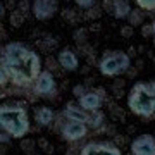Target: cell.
I'll use <instances>...</instances> for the list:
<instances>
[{
	"mask_svg": "<svg viewBox=\"0 0 155 155\" xmlns=\"http://www.w3.org/2000/svg\"><path fill=\"white\" fill-rule=\"evenodd\" d=\"M0 64L12 84L26 88L35 84L41 69V57L21 41H11L0 52Z\"/></svg>",
	"mask_w": 155,
	"mask_h": 155,
	"instance_id": "1",
	"label": "cell"
},
{
	"mask_svg": "<svg viewBox=\"0 0 155 155\" xmlns=\"http://www.w3.org/2000/svg\"><path fill=\"white\" fill-rule=\"evenodd\" d=\"M28 105L24 102H11L0 105V131L7 133L11 138H24L29 133Z\"/></svg>",
	"mask_w": 155,
	"mask_h": 155,
	"instance_id": "2",
	"label": "cell"
},
{
	"mask_svg": "<svg viewBox=\"0 0 155 155\" xmlns=\"http://www.w3.org/2000/svg\"><path fill=\"white\" fill-rule=\"evenodd\" d=\"M127 109L143 121H152L155 117V79L138 81L127 95Z\"/></svg>",
	"mask_w": 155,
	"mask_h": 155,
	"instance_id": "3",
	"label": "cell"
},
{
	"mask_svg": "<svg viewBox=\"0 0 155 155\" xmlns=\"http://www.w3.org/2000/svg\"><path fill=\"white\" fill-rule=\"evenodd\" d=\"M129 67H131V57L121 50H109L98 61L100 72L107 78L121 76L129 71Z\"/></svg>",
	"mask_w": 155,
	"mask_h": 155,
	"instance_id": "4",
	"label": "cell"
},
{
	"mask_svg": "<svg viewBox=\"0 0 155 155\" xmlns=\"http://www.w3.org/2000/svg\"><path fill=\"white\" fill-rule=\"evenodd\" d=\"M33 91L38 97H43V98H50V97H55L57 93V83H55V78H54V72L43 71L40 72V76L36 78V81L33 84Z\"/></svg>",
	"mask_w": 155,
	"mask_h": 155,
	"instance_id": "5",
	"label": "cell"
},
{
	"mask_svg": "<svg viewBox=\"0 0 155 155\" xmlns=\"http://www.w3.org/2000/svg\"><path fill=\"white\" fill-rule=\"evenodd\" d=\"M79 155H122V150L114 141H90L81 148Z\"/></svg>",
	"mask_w": 155,
	"mask_h": 155,
	"instance_id": "6",
	"label": "cell"
},
{
	"mask_svg": "<svg viewBox=\"0 0 155 155\" xmlns=\"http://www.w3.org/2000/svg\"><path fill=\"white\" fill-rule=\"evenodd\" d=\"M88 124L86 122H81V121H69L67 119L64 122V126L61 127V136L66 141H79L83 140L86 134H88Z\"/></svg>",
	"mask_w": 155,
	"mask_h": 155,
	"instance_id": "7",
	"label": "cell"
},
{
	"mask_svg": "<svg viewBox=\"0 0 155 155\" xmlns=\"http://www.w3.org/2000/svg\"><path fill=\"white\" fill-rule=\"evenodd\" d=\"M31 14L38 21H47L57 14V0H33Z\"/></svg>",
	"mask_w": 155,
	"mask_h": 155,
	"instance_id": "8",
	"label": "cell"
},
{
	"mask_svg": "<svg viewBox=\"0 0 155 155\" xmlns=\"http://www.w3.org/2000/svg\"><path fill=\"white\" fill-rule=\"evenodd\" d=\"M131 155H155V138L152 134H140L131 141Z\"/></svg>",
	"mask_w": 155,
	"mask_h": 155,
	"instance_id": "9",
	"label": "cell"
},
{
	"mask_svg": "<svg viewBox=\"0 0 155 155\" xmlns=\"http://www.w3.org/2000/svg\"><path fill=\"white\" fill-rule=\"evenodd\" d=\"M102 104H104V97H102L97 90H95V91L93 90H88V91L79 98V104H78V105L86 112H93V110H100Z\"/></svg>",
	"mask_w": 155,
	"mask_h": 155,
	"instance_id": "10",
	"label": "cell"
},
{
	"mask_svg": "<svg viewBox=\"0 0 155 155\" xmlns=\"http://www.w3.org/2000/svg\"><path fill=\"white\" fill-rule=\"evenodd\" d=\"M57 62H59V66L64 69V71H76L78 67H79V59L78 55L72 52L71 48H64L59 52V55H57Z\"/></svg>",
	"mask_w": 155,
	"mask_h": 155,
	"instance_id": "11",
	"label": "cell"
},
{
	"mask_svg": "<svg viewBox=\"0 0 155 155\" xmlns=\"http://www.w3.org/2000/svg\"><path fill=\"white\" fill-rule=\"evenodd\" d=\"M35 121H36L38 126L47 127L55 121V112L52 110L50 107L41 105V107H38V109H35Z\"/></svg>",
	"mask_w": 155,
	"mask_h": 155,
	"instance_id": "12",
	"label": "cell"
},
{
	"mask_svg": "<svg viewBox=\"0 0 155 155\" xmlns=\"http://www.w3.org/2000/svg\"><path fill=\"white\" fill-rule=\"evenodd\" d=\"M88 114L90 112L83 110V109L79 105H76V104H67L64 112H62V116L66 117V119H69V121H81V122L88 121Z\"/></svg>",
	"mask_w": 155,
	"mask_h": 155,
	"instance_id": "13",
	"label": "cell"
},
{
	"mask_svg": "<svg viewBox=\"0 0 155 155\" xmlns=\"http://www.w3.org/2000/svg\"><path fill=\"white\" fill-rule=\"evenodd\" d=\"M131 12V4L127 0H112V16L116 19H127Z\"/></svg>",
	"mask_w": 155,
	"mask_h": 155,
	"instance_id": "14",
	"label": "cell"
},
{
	"mask_svg": "<svg viewBox=\"0 0 155 155\" xmlns=\"http://www.w3.org/2000/svg\"><path fill=\"white\" fill-rule=\"evenodd\" d=\"M90 129H93V131H100L102 126L105 124V116H104V112L102 110H93L88 114V121H86Z\"/></svg>",
	"mask_w": 155,
	"mask_h": 155,
	"instance_id": "15",
	"label": "cell"
},
{
	"mask_svg": "<svg viewBox=\"0 0 155 155\" xmlns=\"http://www.w3.org/2000/svg\"><path fill=\"white\" fill-rule=\"evenodd\" d=\"M143 11L141 9H131V12H129V16H127V19H129V26H138V24H141L143 22Z\"/></svg>",
	"mask_w": 155,
	"mask_h": 155,
	"instance_id": "16",
	"label": "cell"
},
{
	"mask_svg": "<svg viewBox=\"0 0 155 155\" xmlns=\"http://www.w3.org/2000/svg\"><path fill=\"white\" fill-rule=\"evenodd\" d=\"M22 22H24V14L21 11H12L11 12V24L14 28H19Z\"/></svg>",
	"mask_w": 155,
	"mask_h": 155,
	"instance_id": "17",
	"label": "cell"
},
{
	"mask_svg": "<svg viewBox=\"0 0 155 155\" xmlns=\"http://www.w3.org/2000/svg\"><path fill=\"white\" fill-rule=\"evenodd\" d=\"M21 148H22V152H24V153L35 155V150H36V143H35L33 140H22Z\"/></svg>",
	"mask_w": 155,
	"mask_h": 155,
	"instance_id": "18",
	"label": "cell"
},
{
	"mask_svg": "<svg viewBox=\"0 0 155 155\" xmlns=\"http://www.w3.org/2000/svg\"><path fill=\"white\" fill-rule=\"evenodd\" d=\"M136 5L141 11H155V0H136Z\"/></svg>",
	"mask_w": 155,
	"mask_h": 155,
	"instance_id": "19",
	"label": "cell"
},
{
	"mask_svg": "<svg viewBox=\"0 0 155 155\" xmlns=\"http://www.w3.org/2000/svg\"><path fill=\"white\" fill-rule=\"evenodd\" d=\"M74 2H76V5L79 7V9H84V11L91 9V7L97 4V0H74Z\"/></svg>",
	"mask_w": 155,
	"mask_h": 155,
	"instance_id": "20",
	"label": "cell"
},
{
	"mask_svg": "<svg viewBox=\"0 0 155 155\" xmlns=\"http://www.w3.org/2000/svg\"><path fill=\"white\" fill-rule=\"evenodd\" d=\"M86 91H88V90H86L84 84H76V86H72V95H74L76 98H81Z\"/></svg>",
	"mask_w": 155,
	"mask_h": 155,
	"instance_id": "21",
	"label": "cell"
},
{
	"mask_svg": "<svg viewBox=\"0 0 155 155\" xmlns=\"http://www.w3.org/2000/svg\"><path fill=\"white\" fill-rule=\"evenodd\" d=\"M86 35H88V31H86V29H78L76 33H74V40L81 45V43H84V41H86V38H88Z\"/></svg>",
	"mask_w": 155,
	"mask_h": 155,
	"instance_id": "22",
	"label": "cell"
},
{
	"mask_svg": "<svg viewBox=\"0 0 155 155\" xmlns=\"http://www.w3.org/2000/svg\"><path fill=\"white\" fill-rule=\"evenodd\" d=\"M86 16H88L90 19H98V17L102 16V9L93 5L91 9H88V11H86Z\"/></svg>",
	"mask_w": 155,
	"mask_h": 155,
	"instance_id": "23",
	"label": "cell"
},
{
	"mask_svg": "<svg viewBox=\"0 0 155 155\" xmlns=\"http://www.w3.org/2000/svg\"><path fill=\"white\" fill-rule=\"evenodd\" d=\"M57 67H61V66H59V62H57V59H54V57H48V59H47V71L54 72Z\"/></svg>",
	"mask_w": 155,
	"mask_h": 155,
	"instance_id": "24",
	"label": "cell"
},
{
	"mask_svg": "<svg viewBox=\"0 0 155 155\" xmlns=\"http://www.w3.org/2000/svg\"><path fill=\"white\" fill-rule=\"evenodd\" d=\"M28 9H31V5H29L28 0H19V4H17V11H21L22 14H26Z\"/></svg>",
	"mask_w": 155,
	"mask_h": 155,
	"instance_id": "25",
	"label": "cell"
},
{
	"mask_svg": "<svg viewBox=\"0 0 155 155\" xmlns=\"http://www.w3.org/2000/svg\"><path fill=\"white\" fill-rule=\"evenodd\" d=\"M36 145H38L40 148H43L45 152H52V147L48 145V141H47L45 138H40L38 141H36Z\"/></svg>",
	"mask_w": 155,
	"mask_h": 155,
	"instance_id": "26",
	"label": "cell"
},
{
	"mask_svg": "<svg viewBox=\"0 0 155 155\" xmlns=\"http://www.w3.org/2000/svg\"><path fill=\"white\" fill-rule=\"evenodd\" d=\"M121 35L124 36V38H129V36H133V26H122L121 28Z\"/></svg>",
	"mask_w": 155,
	"mask_h": 155,
	"instance_id": "27",
	"label": "cell"
},
{
	"mask_svg": "<svg viewBox=\"0 0 155 155\" xmlns=\"http://www.w3.org/2000/svg\"><path fill=\"white\" fill-rule=\"evenodd\" d=\"M141 35H143L145 38H147V36H153V28H152V24H145L143 28H141Z\"/></svg>",
	"mask_w": 155,
	"mask_h": 155,
	"instance_id": "28",
	"label": "cell"
},
{
	"mask_svg": "<svg viewBox=\"0 0 155 155\" xmlns=\"http://www.w3.org/2000/svg\"><path fill=\"white\" fill-rule=\"evenodd\" d=\"M7 81H9V78H7L5 71H4V67H2V64H0V86H4Z\"/></svg>",
	"mask_w": 155,
	"mask_h": 155,
	"instance_id": "29",
	"label": "cell"
},
{
	"mask_svg": "<svg viewBox=\"0 0 155 155\" xmlns=\"http://www.w3.org/2000/svg\"><path fill=\"white\" fill-rule=\"evenodd\" d=\"M102 7H104L109 14H112V0H104V5Z\"/></svg>",
	"mask_w": 155,
	"mask_h": 155,
	"instance_id": "30",
	"label": "cell"
},
{
	"mask_svg": "<svg viewBox=\"0 0 155 155\" xmlns=\"http://www.w3.org/2000/svg\"><path fill=\"white\" fill-rule=\"evenodd\" d=\"M114 143H116L117 147H119L121 143H124V138H122V136H116V138H114Z\"/></svg>",
	"mask_w": 155,
	"mask_h": 155,
	"instance_id": "31",
	"label": "cell"
},
{
	"mask_svg": "<svg viewBox=\"0 0 155 155\" xmlns=\"http://www.w3.org/2000/svg\"><path fill=\"white\" fill-rule=\"evenodd\" d=\"M4 12H5V7H4V4H2V0H0V19L4 17Z\"/></svg>",
	"mask_w": 155,
	"mask_h": 155,
	"instance_id": "32",
	"label": "cell"
},
{
	"mask_svg": "<svg viewBox=\"0 0 155 155\" xmlns=\"http://www.w3.org/2000/svg\"><path fill=\"white\" fill-rule=\"evenodd\" d=\"M67 155H78V153H76V150L74 148H71V150H67Z\"/></svg>",
	"mask_w": 155,
	"mask_h": 155,
	"instance_id": "33",
	"label": "cell"
},
{
	"mask_svg": "<svg viewBox=\"0 0 155 155\" xmlns=\"http://www.w3.org/2000/svg\"><path fill=\"white\" fill-rule=\"evenodd\" d=\"M0 155H5V147H2V143H0Z\"/></svg>",
	"mask_w": 155,
	"mask_h": 155,
	"instance_id": "34",
	"label": "cell"
},
{
	"mask_svg": "<svg viewBox=\"0 0 155 155\" xmlns=\"http://www.w3.org/2000/svg\"><path fill=\"white\" fill-rule=\"evenodd\" d=\"M152 28H153V36H152V38H153V45H155V21L152 22Z\"/></svg>",
	"mask_w": 155,
	"mask_h": 155,
	"instance_id": "35",
	"label": "cell"
}]
</instances>
